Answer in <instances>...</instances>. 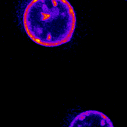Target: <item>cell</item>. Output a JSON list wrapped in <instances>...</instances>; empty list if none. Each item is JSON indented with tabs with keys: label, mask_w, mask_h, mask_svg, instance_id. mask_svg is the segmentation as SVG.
<instances>
[{
	"label": "cell",
	"mask_w": 127,
	"mask_h": 127,
	"mask_svg": "<svg viewBox=\"0 0 127 127\" xmlns=\"http://www.w3.org/2000/svg\"><path fill=\"white\" fill-rule=\"evenodd\" d=\"M23 24L34 42L56 47L71 40L76 16L67 0H31L24 9Z\"/></svg>",
	"instance_id": "6da1fadb"
},
{
	"label": "cell",
	"mask_w": 127,
	"mask_h": 127,
	"mask_svg": "<svg viewBox=\"0 0 127 127\" xmlns=\"http://www.w3.org/2000/svg\"><path fill=\"white\" fill-rule=\"evenodd\" d=\"M68 127H114L111 119L100 111L89 110L75 116Z\"/></svg>",
	"instance_id": "7a4b0ae2"
}]
</instances>
